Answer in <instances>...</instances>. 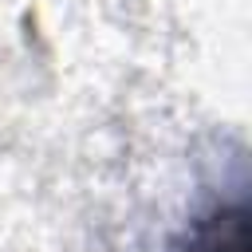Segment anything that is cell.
<instances>
[{"label":"cell","instance_id":"cell-1","mask_svg":"<svg viewBox=\"0 0 252 252\" xmlns=\"http://www.w3.org/2000/svg\"><path fill=\"white\" fill-rule=\"evenodd\" d=\"M185 252H248V213L244 205H228V209H213L193 232Z\"/></svg>","mask_w":252,"mask_h":252}]
</instances>
